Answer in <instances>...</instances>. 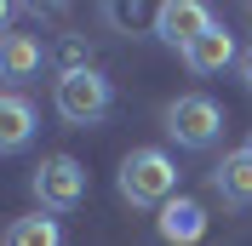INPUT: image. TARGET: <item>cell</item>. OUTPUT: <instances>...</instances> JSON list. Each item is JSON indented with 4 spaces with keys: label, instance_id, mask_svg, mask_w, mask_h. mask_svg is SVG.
<instances>
[{
    "label": "cell",
    "instance_id": "obj_1",
    "mask_svg": "<svg viewBox=\"0 0 252 246\" xmlns=\"http://www.w3.org/2000/svg\"><path fill=\"white\" fill-rule=\"evenodd\" d=\"M115 189H121L126 206H166L178 195V166L166 149H132L115 172Z\"/></svg>",
    "mask_w": 252,
    "mask_h": 246
},
{
    "label": "cell",
    "instance_id": "obj_2",
    "mask_svg": "<svg viewBox=\"0 0 252 246\" xmlns=\"http://www.w3.org/2000/svg\"><path fill=\"white\" fill-rule=\"evenodd\" d=\"M52 103H58V115L69 126H97L115 109V86L97 75L92 63H86V69H63L58 86H52Z\"/></svg>",
    "mask_w": 252,
    "mask_h": 246
},
{
    "label": "cell",
    "instance_id": "obj_3",
    "mask_svg": "<svg viewBox=\"0 0 252 246\" xmlns=\"http://www.w3.org/2000/svg\"><path fill=\"white\" fill-rule=\"evenodd\" d=\"M166 138L178 143V149H212V143L223 138V109L212 103L206 92H184L166 103Z\"/></svg>",
    "mask_w": 252,
    "mask_h": 246
},
{
    "label": "cell",
    "instance_id": "obj_4",
    "mask_svg": "<svg viewBox=\"0 0 252 246\" xmlns=\"http://www.w3.org/2000/svg\"><path fill=\"white\" fill-rule=\"evenodd\" d=\"M29 189L40 200V212H75L80 200H86V166H80L75 154H40Z\"/></svg>",
    "mask_w": 252,
    "mask_h": 246
},
{
    "label": "cell",
    "instance_id": "obj_5",
    "mask_svg": "<svg viewBox=\"0 0 252 246\" xmlns=\"http://www.w3.org/2000/svg\"><path fill=\"white\" fill-rule=\"evenodd\" d=\"M206 29H212V12H206L201 0H166V6H155V34L172 52H189Z\"/></svg>",
    "mask_w": 252,
    "mask_h": 246
},
{
    "label": "cell",
    "instance_id": "obj_6",
    "mask_svg": "<svg viewBox=\"0 0 252 246\" xmlns=\"http://www.w3.org/2000/svg\"><path fill=\"white\" fill-rule=\"evenodd\" d=\"M34 126H40V115H34V103L23 92H0V154H23L34 143Z\"/></svg>",
    "mask_w": 252,
    "mask_h": 246
},
{
    "label": "cell",
    "instance_id": "obj_7",
    "mask_svg": "<svg viewBox=\"0 0 252 246\" xmlns=\"http://www.w3.org/2000/svg\"><path fill=\"white\" fill-rule=\"evenodd\" d=\"M155 229H160V241H172V246H195L206 235V206L189 200V195H172L166 206H160Z\"/></svg>",
    "mask_w": 252,
    "mask_h": 246
},
{
    "label": "cell",
    "instance_id": "obj_8",
    "mask_svg": "<svg viewBox=\"0 0 252 246\" xmlns=\"http://www.w3.org/2000/svg\"><path fill=\"white\" fill-rule=\"evenodd\" d=\"M184 63H189V75H223L229 63H241V52H235V34L223 29V23H212V29L195 40V46L184 52Z\"/></svg>",
    "mask_w": 252,
    "mask_h": 246
},
{
    "label": "cell",
    "instance_id": "obj_9",
    "mask_svg": "<svg viewBox=\"0 0 252 246\" xmlns=\"http://www.w3.org/2000/svg\"><path fill=\"white\" fill-rule=\"evenodd\" d=\"M40 40L34 34H23V29H12V34H0V80L6 86H17V80H29L34 69H40Z\"/></svg>",
    "mask_w": 252,
    "mask_h": 246
},
{
    "label": "cell",
    "instance_id": "obj_10",
    "mask_svg": "<svg viewBox=\"0 0 252 246\" xmlns=\"http://www.w3.org/2000/svg\"><path fill=\"white\" fill-rule=\"evenodd\" d=\"M212 189H218L229 206H252V154L229 149L218 166H212Z\"/></svg>",
    "mask_w": 252,
    "mask_h": 246
},
{
    "label": "cell",
    "instance_id": "obj_11",
    "mask_svg": "<svg viewBox=\"0 0 252 246\" xmlns=\"http://www.w3.org/2000/svg\"><path fill=\"white\" fill-rule=\"evenodd\" d=\"M0 246H63V229H58V217L29 212V217H17L12 229H6V241H0Z\"/></svg>",
    "mask_w": 252,
    "mask_h": 246
},
{
    "label": "cell",
    "instance_id": "obj_12",
    "mask_svg": "<svg viewBox=\"0 0 252 246\" xmlns=\"http://www.w3.org/2000/svg\"><path fill=\"white\" fill-rule=\"evenodd\" d=\"M235 75H241V80H247V86H252V46L241 52V63H235Z\"/></svg>",
    "mask_w": 252,
    "mask_h": 246
},
{
    "label": "cell",
    "instance_id": "obj_13",
    "mask_svg": "<svg viewBox=\"0 0 252 246\" xmlns=\"http://www.w3.org/2000/svg\"><path fill=\"white\" fill-rule=\"evenodd\" d=\"M6 23H12V6H6V0H0V34H12V29H6Z\"/></svg>",
    "mask_w": 252,
    "mask_h": 246
},
{
    "label": "cell",
    "instance_id": "obj_14",
    "mask_svg": "<svg viewBox=\"0 0 252 246\" xmlns=\"http://www.w3.org/2000/svg\"><path fill=\"white\" fill-rule=\"evenodd\" d=\"M241 149H247V154H252V132H247V143H241Z\"/></svg>",
    "mask_w": 252,
    "mask_h": 246
}]
</instances>
